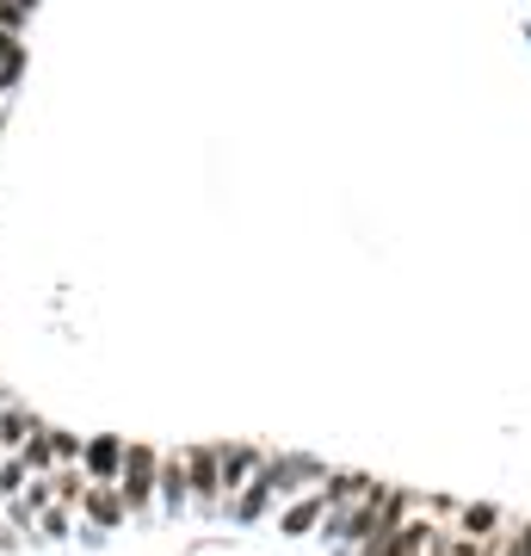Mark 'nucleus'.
<instances>
[{
	"label": "nucleus",
	"instance_id": "nucleus-8",
	"mask_svg": "<svg viewBox=\"0 0 531 556\" xmlns=\"http://www.w3.org/2000/svg\"><path fill=\"white\" fill-rule=\"evenodd\" d=\"M124 470V439H93V445H80V477L87 482H118Z\"/></svg>",
	"mask_w": 531,
	"mask_h": 556
},
{
	"label": "nucleus",
	"instance_id": "nucleus-19",
	"mask_svg": "<svg viewBox=\"0 0 531 556\" xmlns=\"http://www.w3.org/2000/svg\"><path fill=\"white\" fill-rule=\"evenodd\" d=\"M25 20H31V13H25L20 0H0V31H13V38H20V31H25Z\"/></svg>",
	"mask_w": 531,
	"mask_h": 556
},
{
	"label": "nucleus",
	"instance_id": "nucleus-10",
	"mask_svg": "<svg viewBox=\"0 0 531 556\" xmlns=\"http://www.w3.org/2000/svg\"><path fill=\"white\" fill-rule=\"evenodd\" d=\"M321 519H328V495H321V482H315L309 495H303V501H291V507L278 514V526H285L291 538H303V532H315Z\"/></svg>",
	"mask_w": 531,
	"mask_h": 556
},
{
	"label": "nucleus",
	"instance_id": "nucleus-11",
	"mask_svg": "<svg viewBox=\"0 0 531 556\" xmlns=\"http://www.w3.org/2000/svg\"><path fill=\"white\" fill-rule=\"evenodd\" d=\"M38 427H43L38 415H25V408H7V420H0V452H7V457L25 452V445L38 439Z\"/></svg>",
	"mask_w": 531,
	"mask_h": 556
},
{
	"label": "nucleus",
	"instance_id": "nucleus-15",
	"mask_svg": "<svg viewBox=\"0 0 531 556\" xmlns=\"http://www.w3.org/2000/svg\"><path fill=\"white\" fill-rule=\"evenodd\" d=\"M489 551V538H464V532H439L433 538V551L427 556H482Z\"/></svg>",
	"mask_w": 531,
	"mask_h": 556
},
{
	"label": "nucleus",
	"instance_id": "nucleus-1",
	"mask_svg": "<svg viewBox=\"0 0 531 556\" xmlns=\"http://www.w3.org/2000/svg\"><path fill=\"white\" fill-rule=\"evenodd\" d=\"M328 470L321 464H309V457H260V470L248 482H241V495L223 507L229 519H241V526H254L266 507H273L278 495H291V489H303V482H321Z\"/></svg>",
	"mask_w": 531,
	"mask_h": 556
},
{
	"label": "nucleus",
	"instance_id": "nucleus-7",
	"mask_svg": "<svg viewBox=\"0 0 531 556\" xmlns=\"http://www.w3.org/2000/svg\"><path fill=\"white\" fill-rule=\"evenodd\" d=\"M155 501L167 507V514H179V507H192V482H186V452H167V457H161Z\"/></svg>",
	"mask_w": 531,
	"mask_h": 556
},
{
	"label": "nucleus",
	"instance_id": "nucleus-18",
	"mask_svg": "<svg viewBox=\"0 0 531 556\" xmlns=\"http://www.w3.org/2000/svg\"><path fill=\"white\" fill-rule=\"evenodd\" d=\"M482 556H531V526H519V532H507V538H489Z\"/></svg>",
	"mask_w": 531,
	"mask_h": 556
},
{
	"label": "nucleus",
	"instance_id": "nucleus-21",
	"mask_svg": "<svg viewBox=\"0 0 531 556\" xmlns=\"http://www.w3.org/2000/svg\"><path fill=\"white\" fill-rule=\"evenodd\" d=\"M0 420H7V396H0Z\"/></svg>",
	"mask_w": 531,
	"mask_h": 556
},
{
	"label": "nucleus",
	"instance_id": "nucleus-20",
	"mask_svg": "<svg viewBox=\"0 0 531 556\" xmlns=\"http://www.w3.org/2000/svg\"><path fill=\"white\" fill-rule=\"evenodd\" d=\"M20 7H25V13H31V7H38V0H20Z\"/></svg>",
	"mask_w": 531,
	"mask_h": 556
},
{
	"label": "nucleus",
	"instance_id": "nucleus-16",
	"mask_svg": "<svg viewBox=\"0 0 531 556\" xmlns=\"http://www.w3.org/2000/svg\"><path fill=\"white\" fill-rule=\"evenodd\" d=\"M20 75H25V43L13 38V31H0V80L13 87Z\"/></svg>",
	"mask_w": 531,
	"mask_h": 556
},
{
	"label": "nucleus",
	"instance_id": "nucleus-6",
	"mask_svg": "<svg viewBox=\"0 0 531 556\" xmlns=\"http://www.w3.org/2000/svg\"><path fill=\"white\" fill-rule=\"evenodd\" d=\"M260 470V452H248V445H217V489H223V507L241 495V482Z\"/></svg>",
	"mask_w": 531,
	"mask_h": 556
},
{
	"label": "nucleus",
	"instance_id": "nucleus-3",
	"mask_svg": "<svg viewBox=\"0 0 531 556\" xmlns=\"http://www.w3.org/2000/svg\"><path fill=\"white\" fill-rule=\"evenodd\" d=\"M124 519H130V507H124L118 482H87V495H80V526L105 538V532H118Z\"/></svg>",
	"mask_w": 531,
	"mask_h": 556
},
{
	"label": "nucleus",
	"instance_id": "nucleus-14",
	"mask_svg": "<svg viewBox=\"0 0 531 556\" xmlns=\"http://www.w3.org/2000/svg\"><path fill=\"white\" fill-rule=\"evenodd\" d=\"M25 489H31V464H25L20 452H13V457H0V501L25 495Z\"/></svg>",
	"mask_w": 531,
	"mask_h": 556
},
{
	"label": "nucleus",
	"instance_id": "nucleus-17",
	"mask_svg": "<svg viewBox=\"0 0 531 556\" xmlns=\"http://www.w3.org/2000/svg\"><path fill=\"white\" fill-rule=\"evenodd\" d=\"M457 526H464V538H482V532L501 526V514H494V507H457Z\"/></svg>",
	"mask_w": 531,
	"mask_h": 556
},
{
	"label": "nucleus",
	"instance_id": "nucleus-5",
	"mask_svg": "<svg viewBox=\"0 0 531 556\" xmlns=\"http://www.w3.org/2000/svg\"><path fill=\"white\" fill-rule=\"evenodd\" d=\"M186 482H192V507H211V514H223L217 445H192V452H186Z\"/></svg>",
	"mask_w": 531,
	"mask_h": 556
},
{
	"label": "nucleus",
	"instance_id": "nucleus-23",
	"mask_svg": "<svg viewBox=\"0 0 531 556\" xmlns=\"http://www.w3.org/2000/svg\"><path fill=\"white\" fill-rule=\"evenodd\" d=\"M0 507H7V501H0Z\"/></svg>",
	"mask_w": 531,
	"mask_h": 556
},
{
	"label": "nucleus",
	"instance_id": "nucleus-22",
	"mask_svg": "<svg viewBox=\"0 0 531 556\" xmlns=\"http://www.w3.org/2000/svg\"><path fill=\"white\" fill-rule=\"evenodd\" d=\"M0 93H7V80H0Z\"/></svg>",
	"mask_w": 531,
	"mask_h": 556
},
{
	"label": "nucleus",
	"instance_id": "nucleus-2",
	"mask_svg": "<svg viewBox=\"0 0 531 556\" xmlns=\"http://www.w3.org/2000/svg\"><path fill=\"white\" fill-rule=\"evenodd\" d=\"M155 477H161V452H149V445H124L118 495H124V507H130V519L155 501Z\"/></svg>",
	"mask_w": 531,
	"mask_h": 556
},
{
	"label": "nucleus",
	"instance_id": "nucleus-12",
	"mask_svg": "<svg viewBox=\"0 0 531 556\" xmlns=\"http://www.w3.org/2000/svg\"><path fill=\"white\" fill-rule=\"evenodd\" d=\"M62 538H75V507H43L38 526H31V544H62Z\"/></svg>",
	"mask_w": 531,
	"mask_h": 556
},
{
	"label": "nucleus",
	"instance_id": "nucleus-9",
	"mask_svg": "<svg viewBox=\"0 0 531 556\" xmlns=\"http://www.w3.org/2000/svg\"><path fill=\"white\" fill-rule=\"evenodd\" d=\"M433 538H439V532L427 526V519H408L402 532H390L377 551H365V556H427V551H433Z\"/></svg>",
	"mask_w": 531,
	"mask_h": 556
},
{
	"label": "nucleus",
	"instance_id": "nucleus-4",
	"mask_svg": "<svg viewBox=\"0 0 531 556\" xmlns=\"http://www.w3.org/2000/svg\"><path fill=\"white\" fill-rule=\"evenodd\" d=\"M20 457L31 464V477H50V470H62V464H80V439L62 433V427H38V439H31Z\"/></svg>",
	"mask_w": 531,
	"mask_h": 556
},
{
	"label": "nucleus",
	"instance_id": "nucleus-13",
	"mask_svg": "<svg viewBox=\"0 0 531 556\" xmlns=\"http://www.w3.org/2000/svg\"><path fill=\"white\" fill-rule=\"evenodd\" d=\"M50 501L56 507H80V495H87V477H80V464H62V470H50Z\"/></svg>",
	"mask_w": 531,
	"mask_h": 556
}]
</instances>
